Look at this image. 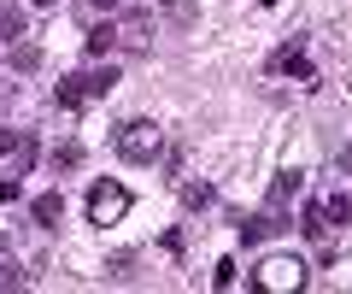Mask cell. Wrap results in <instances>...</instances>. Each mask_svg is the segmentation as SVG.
<instances>
[{
  "instance_id": "cell-1",
  "label": "cell",
  "mask_w": 352,
  "mask_h": 294,
  "mask_svg": "<svg viewBox=\"0 0 352 294\" xmlns=\"http://www.w3.org/2000/svg\"><path fill=\"white\" fill-rule=\"evenodd\" d=\"M112 147H118V159H129V165H153V159L164 154V136H159L153 118H129V124L112 129Z\"/></svg>"
},
{
  "instance_id": "cell-2",
  "label": "cell",
  "mask_w": 352,
  "mask_h": 294,
  "mask_svg": "<svg viewBox=\"0 0 352 294\" xmlns=\"http://www.w3.org/2000/svg\"><path fill=\"white\" fill-rule=\"evenodd\" d=\"M252 288L258 294H288V288H305V265L294 253H270L258 265V277H252Z\"/></svg>"
},
{
  "instance_id": "cell-3",
  "label": "cell",
  "mask_w": 352,
  "mask_h": 294,
  "mask_svg": "<svg viewBox=\"0 0 352 294\" xmlns=\"http://www.w3.org/2000/svg\"><path fill=\"white\" fill-rule=\"evenodd\" d=\"M124 212H129L124 182H94V189H88V218H94V224H112V218H124Z\"/></svg>"
},
{
  "instance_id": "cell-4",
  "label": "cell",
  "mask_w": 352,
  "mask_h": 294,
  "mask_svg": "<svg viewBox=\"0 0 352 294\" xmlns=\"http://www.w3.org/2000/svg\"><path fill=\"white\" fill-rule=\"evenodd\" d=\"M270 71H282V77H294V83H317V71H311V59L300 53V41H288V48L270 53Z\"/></svg>"
},
{
  "instance_id": "cell-5",
  "label": "cell",
  "mask_w": 352,
  "mask_h": 294,
  "mask_svg": "<svg viewBox=\"0 0 352 294\" xmlns=\"http://www.w3.org/2000/svg\"><path fill=\"white\" fill-rule=\"evenodd\" d=\"M118 48L147 53V48H153V12H129L124 24H118Z\"/></svg>"
},
{
  "instance_id": "cell-6",
  "label": "cell",
  "mask_w": 352,
  "mask_h": 294,
  "mask_svg": "<svg viewBox=\"0 0 352 294\" xmlns=\"http://www.w3.org/2000/svg\"><path fill=\"white\" fill-rule=\"evenodd\" d=\"M294 194H300V171H282V177L270 182V194H264V206H270V218H276V224H282V212L294 206ZM282 230H288V224H282Z\"/></svg>"
},
{
  "instance_id": "cell-7",
  "label": "cell",
  "mask_w": 352,
  "mask_h": 294,
  "mask_svg": "<svg viewBox=\"0 0 352 294\" xmlns=\"http://www.w3.org/2000/svg\"><path fill=\"white\" fill-rule=\"evenodd\" d=\"M112 89H118V71H112V65H94V71H82V94H88V101H106Z\"/></svg>"
},
{
  "instance_id": "cell-8",
  "label": "cell",
  "mask_w": 352,
  "mask_h": 294,
  "mask_svg": "<svg viewBox=\"0 0 352 294\" xmlns=\"http://www.w3.org/2000/svg\"><path fill=\"white\" fill-rule=\"evenodd\" d=\"M112 48H118V24L106 18V24H94V30H88V59H106Z\"/></svg>"
},
{
  "instance_id": "cell-9",
  "label": "cell",
  "mask_w": 352,
  "mask_h": 294,
  "mask_svg": "<svg viewBox=\"0 0 352 294\" xmlns=\"http://www.w3.org/2000/svg\"><path fill=\"white\" fill-rule=\"evenodd\" d=\"M300 230L311 235V242H323V235H329V218H323V200H305V212H300Z\"/></svg>"
},
{
  "instance_id": "cell-10",
  "label": "cell",
  "mask_w": 352,
  "mask_h": 294,
  "mask_svg": "<svg viewBox=\"0 0 352 294\" xmlns=\"http://www.w3.org/2000/svg\"><path fill=\"white\" fill-rule=\"evenodd\" d=\"M53 101H59L65 112H76V106L88 101V94H82V71H76V77H59V89H53Z\"/></svg>"
},
{
  "instance_id": "cell-11",
  "label": "cell",
  "mask_w": 352,
  "mask_h": 294,
  "mask_svg": "<svg viewBox=\"0 0 352 294\" xmlns=\"http://www.w3.org/2000/svg\"><path fill=\"white\" fill-rule=\"evenodd\" d=\"M30 212H36V224H47V230H53V224L65 218V194H36V206H30Z\"/></svg>"
},
{
  "instance_id": "cell-12",
  "label": "cell",
  "mask_w": 352,
  "mask_h": 294,
  "mask_svg": "<svg viewBox=\"0 0 352 294\" xmlns=\"http://www.w3.org/2000/svg\"><path fill=\"white\" fill-rule=\"evenodd\" d=\"M323 218H329V230H335V224H352V200H346V194H323Z\"/></svg>"
},
{
  "instance_id": "cell-13",
  "label": "cell",
  "mask_w": 352,
  "mask_h": 294,
  "mask_svg": "<svg viewBox=\"0 0 352 294\" xmlns=\"http://www.w3.org/2000/svg\"><path fill=\"white\" fill-rule=\"evenodd\" d=\"M270 230H282V224H276L270 212H258V218H241V242H264Z\"/></svg>"
},
{
  "instance_id": "cell-14",
  "label": "cell",
  "mask_w": 352,
  "mask_h": 294,
  "mask_svg": "<svg viewBox=\"0 0 352 294\" xmlns=\"http://www.w3.org/2000/svg\"><path fill=\"white\" fill-rule=\"evenodd\" d=\"M0 36H6V41H18V36H24V6H12V0L0 6Z\"/></svg>"
},
{
  "instance_id": "cell-15",
  "label": "cell",
  "mask_w": 352,
  "mask_h": 294,
  "mask_svg": "<svg viewBox=\"0 0 352 294\" xmlns=\"http://www.w3.org/2000/svg\"><path fill=\"white\" fill-rule=\"evenodd\" d=\"M0 288H18V259H12V247L0 253Z\"/></svg>"
},
{
  "instance_id": "cell-16",
  "label": "cell",
  "mask_w": 352,
  "mask_h": 294,
  "mask_svg": "<svg viewBox=\"0 0 352 294\" xmlns=\"http://www.w3.org/2000/svg\"><path fill=\"white\" fill-rule=\"evenodd\" d=\"M53 165H59V171H76V165H82V147H76V141H71V147H59Z\"/></svg>"
},
{
  "instance_id": "cell-17",
  "label": "cell",
  "mask_w": 352,
  "mask_h": 294,
  "mask_svg": "<svg viewBox=\"0 0 352 294\" xmlns=\"http://www.w3.org/2000/svg\"><path fill=\"white\" fill-rule=\"evenodd\" d=\"M212 282H217V288H235V259H217V271H212Z\"/></svg>"
},
{
  "instance_id": "cell-18",
  "label": "cell",
  "mask_w": 352,
  "mask_h": 294,
  "mask_svg": "<svg viewBox=\"0 0 352 294\" xmlns=\"http://www.w3.org/2000/svg\"><path fill=\"white\" fill-rule=\"evenodd\" d=\"M182 200H188V206H212V189H206V182H188V189H182Z\"/></svg>"
},
{
  "instance_id": "cell-19",
  "label": "cell",
  "mask_w": 352,
  "mask_h": 294,
  "mask_svg": "<svg viewBox=\"0 0 352 294\" xmlns=\"http://www.w3.org/2000/svg\"><path fill=\"white\" fill-rule=\"evenodd\" d=\"M18 194H24V189H18V177H0V206H12Z\"/></svg>"
},
{
  "instance_id": "cell-20",
  "label": "cell",
  "mask_w": 352,
  "mask_h": 294,
  "mask_svg": "<svg viewBox=\"0 0 352 294\" xmlns=\"http://www.w3.org/2000/svg\"><path fill=\"white\" fill-rule=\"evenodd\" d=\"M12 147H18V129H6V124H0V159L12 154Z\"/></svg>"
},
{
  "instance_id": "cell-21",
  "label": "cell",
  "mask_w": 352,
  "mask_h": 294,
  "mask_svg": "<svg viewBox=\"0 0 352 294\" xmlns=\"http://www.w3.org/2000/svg\"><path fill=\"white\" fill-rule=\"evenodd\" d=\"M88 6H94V12H112V6H118V0H88Z\"/></svg>"
},
{
  "instance_id": "cell-22",
  "label": "cell",
  "mask_w": 352,
  "mask_h": 294,
  "mask_svg": "<svg viewBox=\"0 0 352 294\" xmlns=\"http://www.w3.org/2000/svg\"><path fill=\"white\" fill-rule=\"evenodd\" d=\"M6 247H12V242H6V235H0V253H6Z\"/></svg>"
},
{
  "instance_id": "cell-23",
  "label": "cell",
  "mask_w": 352,
  "mask_h": 294,
  "mask_svg": "<svg viewBox=\"0 0 352 294\" xmlns=\"http://www.w3.org/2000/svg\"><path fill=\"white\" fill-rule=\"evenodd\" d=\"M30 6H53V0H30Z\"/></svg>"
},
{
  "instance_id": "cell-24",
  "label": "cell",
  "mask_w": 352,
  "mask_h": 294,
  "mask_svg": "<svg viewBox=\"0 0 352 294\" xmlns=\"http://www.w3.org/2000/svg\"><path fill=\"white\" fill-rule=\"evenodd\" d=\"M164 6H176V0H164Z\"/></svg>"
}]
</instances>
